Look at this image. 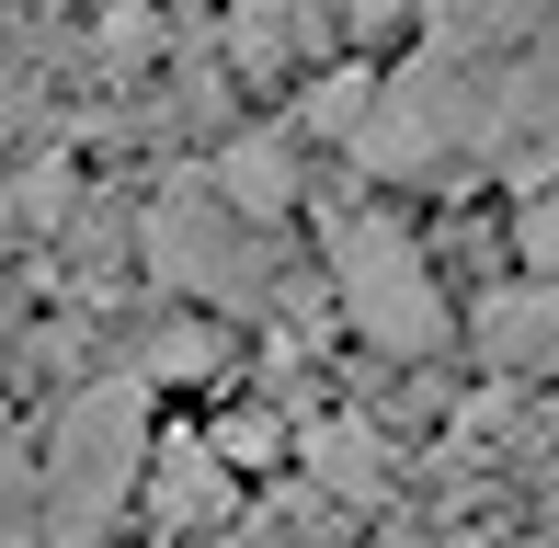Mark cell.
I'll return each instance as SVG.
<instances>
[{
	"instance_id": "cell-5",
	"label": "cell",
	"mask_w": 559,
	"mask_h": 548,
	"mask_svg": "<svg viewBox=\"0 0 559 548\" xmlns=\"http://www.w3.org/2000/svg\"><path fill=\"white\" fill-rule=\"evenodd\" d=\"M479 355L491 366H559V286H514L479 309Z\"/></svg>"
},
{
	"instance_id": "cell-6",
	"label": "cell",
	"mask_w": 559,
	"mask_h": 548,
	"mask_svg": "<svg viewBox=\"0 0 559 548\" xmlns=\"http://www.w3.org/2000/svg\"><path fill=\"white\" fill-rule=\"evenodd\" d=\"M309 480L343 491V503H377L389 491V434L377 422H309Z\"/></svg>"
},
{
	"instance_id": "cell-12",
	"label": "cell",
	"mask_w": 559,
	"mask_h": 548,
	"mask_svg": "<svg viewBox=\"0 0 559 548\" xmlns=\"http://www.w3.org/2000/svg\"><path fill=\"white\" fill-rule=\"evenodd\" d=\"M400 12V0H343V23H354V35H366V23H389Z\"/></svg>"
},
{
	"instance_id": "cell-4",
	"label": "cell",
	"mask_w": 559,
	"mask_h": 548,
	"mask_svg": "<svg viewBox=\"0 0 559 548\" xmlns=\"http://www.w3.org/2000/svg\"><path fill=\"white\" fill-rule=\"evenodd\" d=\"M148 252H160V274H171V286L217 297V309L263 297V286H251V252H240V229H228V217H206V194H171V206L148 217Z\"/></svg>"
},
{
	"instance_id": "cell-11",
	"label": "cell",
	"mask_w": 559,
	"mask_h": 548,
	"mask_svg": "<svg viewBox=\"0 0 559 548\" xmlns=\"http://www.w3.org/2000/svg\"><path fill=\"white\" fill-rule=\"evenodd\" d=\"M206 366H217V343H206V332H160V343H148V378H160V389H194Z\"/></svg>"
},
{
	"instance_id": "cell-7",
	"label": "cell",
	"mask_w": 559,
	"mask_h": 548,
	"mask_svg": "<svg viewBox=\"0 0 559 548\" xmlns=\"http://www.w3.org/2000/svg\"><path fill=\"white\" fill-rule=\"evenodd\" d=\"M217 194H228V217H286V206H297L286 138H228V148H217Z\"/></svg>"
},
{
	"instance_id": "cell-2",
	"label": "cell",
	"mask_w": 559,
	"mask_h": 548,
	"mask_svg": "<svg viewBox=\"0 0 559 548\" xmlns=\"http://www.w3.org/2000/svg\"><path fill=\"white\" fill-rule=\"evenodd\" d=\"M148 457H160V445H148V389L138 378L81 389V401L58 412V445H46V537L92 548L126 514V491H138Z\"/></svg>"
},
{
	"instance_id": "cell-10",
	"label": "cell",
	"mask_w": 559,
	"mask_h": 548,
	"mask_svg": "<svg viewBox=\"0 0 559 548\" xmlns=\"http://www.w3.org/2000/svg\"><path fill=\"white\" fill-rule=\"evenodd\" d=\"M35 514H46V491H23V457L0 445V548H35Z\"/></svg>"
},
{
	"instance_id": "cell-9",
	"label": "cell",
	"mask_w": 559,
	"mask_h": 548,
	"mask_svg": "<svg viewBox=\"0 0 559 548\" xmlns=\"http://www.w3.org/2000/svg\"><path fill=\"white\" fill-rule=\"evenodd\" d=\"M514 252H525V274H537V286H559V183H548V194H525Z\"/></svg>"
},
{
	"instance_id": "cell-8",
	"label": "cell",
	"mask_w": 559,
	"mask_h": 548,
	"mask_svg": "<svg viewBox=\"0 0 559 548\" xmlns=\"http://www.w3.org/2000/svg\"><path fill=\"white\" fill-rule=\"evenodd\" d=\"M148 503H160V526H206V514L228 503L217 445H160V468H148Z\"/></svg>"
},
{
	"instance_id": "cell-1",
	"label": "cell",
	"mask_w": 559,
	"mask_h": 548,
	"mask_svg": "<svg viewBox=\"0 0 559 548\" xmlns=\"http://www.w3.org/2000/svg\"><path fill=\"white\" fill-rule=\"evenodd\" d=\"M354 148H366V171L491 160L525 194H548V171H559V0H445L435 46L389 81V104Z\"/></svg>"
},
{
	"instance_id": "cell-3",
	"label": "cell",
	"mask_w": 559,
	"mask_h": 548,
	"mask_svg": "<svg viewBox=\"0 0 559 548\" xmlns=\"http://www.w3.org/2000/svg\"><path fill=\"white\" fill-rule=\"evenodd\" d=\"M332 274H343V320L377 355H435L445 343V297L389 217H332Z\"/></svg>"
}]
</instances>
